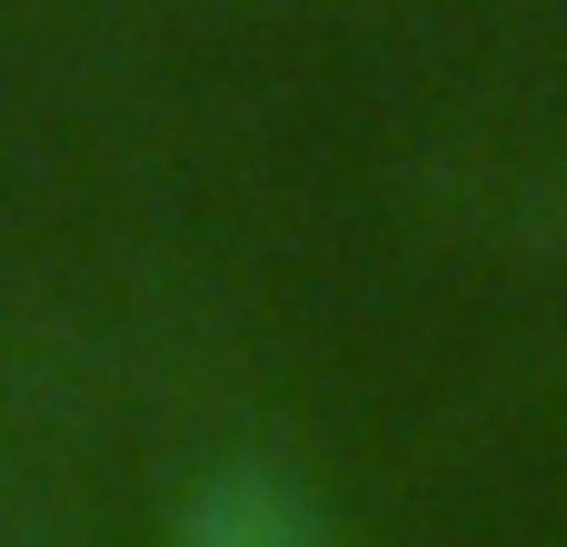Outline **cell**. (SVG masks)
<instances>
[{"label":"cell","mask_w":567,"mask_h":547,"mask_svg":"<svg viewBox=\"0 0 567 547\" xmlns=\"http://www.w3.org/2000/svg\"><path fill=\"white\" fill-rule=\"evenodd\" d=\"M169 547H339V538H329V518L309 508L299 478H279L259 458H219L209 478H189Z\"/></svg>","instance_id":"6da1fadb"}]
</instances>
